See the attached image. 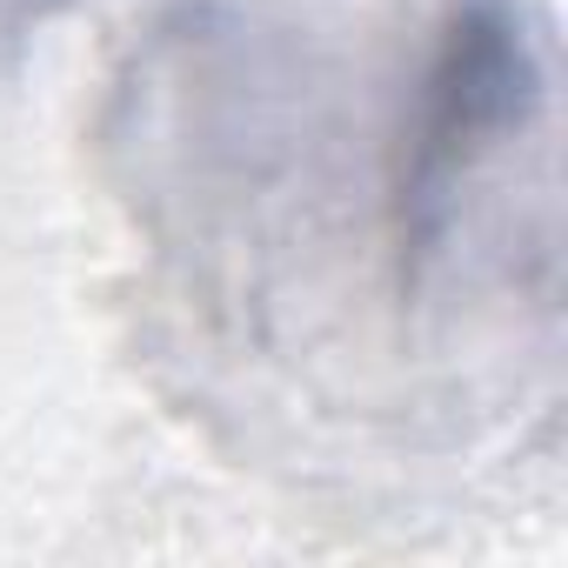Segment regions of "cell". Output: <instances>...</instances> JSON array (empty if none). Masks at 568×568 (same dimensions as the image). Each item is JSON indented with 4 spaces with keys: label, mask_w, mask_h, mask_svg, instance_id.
<instances>
[{
    "label": "cell",
    "mask_w": 568,
    "mask_h": 568,
    "mask_svg": "<svg viewBox=\"0 0 568 568\" xmlns=\"http://www.w3.org/2000/svg\"><path fill=\"white\" fill-rule=\"evenodd\" d=\"M548 114V48L528 0H442L388 148V247L422 295L455 241L468 187Z\"/></svg>",
    "instance_id": "obj_1"
},
{
    "label": "cell",
    "mask_w": 568,
    "mask_h": 568,
    "mask_svg": "<svg viewBox=\"0 0 568 568\" xmlns=\"http://www.w3.org/2000/svg\"><path fill=\"white\" fill-rule=\"evenodd\" d=\"M61 8H68V0H0V54L28 48V41H34Z\"/></svg>",
    "instance_id": "obj_2"
}]
</instances>
